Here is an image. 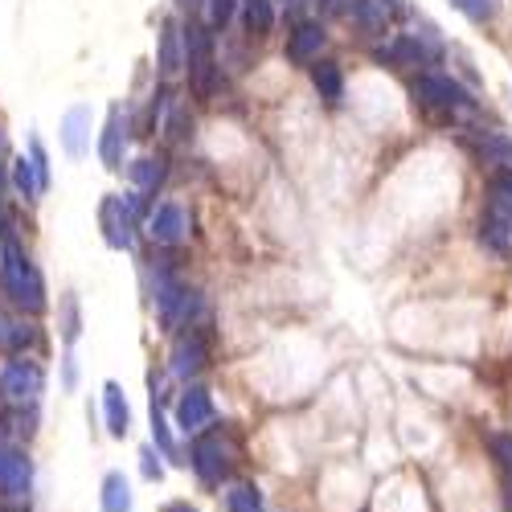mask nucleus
<instances>
[{"label":"nucleus","instance_id":"nucleus-1","mask_svg":"<svg viewBox=\"0 0 512 512\" xmlns=\"http://www.w3.org/2000/svg\"><path fill=\"white\" fill-rule=\"evenodd\" d=\"M0 291L9 295V304L37 316L46 312V279L33 267V259L21 250V242H5L0 246Z\"/></svg>","mask_w":512,"mask_h":512},{"label":"nucleus","instance_id":"nucleus-2","mask_svg":"<svg viewBox=\"0 0 512 512\" xmlns=\"http://www.w3.org/2000/svg\"><path fill=\"white\" fill-rule=\"evenodd\" d=\"M189 463L201 484H222L230 476L234 467V447H230V431H222V426H205V431L193 435V447H189Z\"/></svg>","mask_w":512,"mask_h":512},{"label":"nucleus","instance_id":"nucleus-3","mask_svg":"<svg viewBox=\"0 0 512 512\" xmlns=\"http://www.w3.org/2000/svg\"><path fill=\"white\" fill-rule=\"evenodd\" d=\"M201 312V295L177 279L160 275L156 279V316L164 324V332H177V328H189V320Z\"/></svg>","mask_w":512,"mask_h":512},{"label":"nucleus","instance_id":"nucleus-4","mask_svg":"<svg viewBox=\"0 0 512 512\" xmlns=\"http://www.w3.org/2000/svg\"><path fill=\"white\" fill-rule=\"evenodd\" d=\"M41 390H46V373L33 361H9L0 365V398L13 406H37Z\"/></svg>","mask_w":512,"mask_h":512},{"label":"nucleus","instance_id":"nucleus-5","mask_svg":"<svg viewBox=\"0 0 512 512\" xmlns=\"http://www.w3.org/2000/svg\"><path fill=\"white\" fill-rule=\"evenodd\" d=\"M29 492H33V463H29V455L0 439V496L29 500Z\"/></svg>","mask_w":512,"mask_h":512},{"label":"nucleus","instance_id":"nucleus-6","mask_svg":"<svg viewBox=\"0 0 512 512\" xmlns=\"http://www.w3.org/2000/svg\"><path fill=\"white\" fill-rule=\"evenodd\" d=\"M99 226H103V238H107V246H115V250H132V242H136V234H132V226H136V213H132V205H127L123 197H103V205H99Z\"/></svg>","mask_w":512,"mask_h":512},{"label":"nucleus","instance_id":"nucleus-7","mask_svg":"<svg viewBox=\"0 0 512 512\" xmlns=\"http://www.w3.org/2000/svg\"><path fill=\"white\" fill-rule=\"evenodd\" d=\"M189 209L177 205V201H164L160 209H152V218H148V234L160 242V246H177L189 238Z\"/></svg>","mask_w":512,"mask_h":512},{"label":"nucleus","instance_id":"nucleus-8","mask_svg":"<svg viewBox=\"0 0 512 512\" xmlns=\"http://www.w3.org/2000/svg\"><path fill=\"white\" fill-rule=\"evenodd\" d=\"M414 99L422 107H443V111H455V107H467V95L459 91V82H451L447 74H422L414 82Z\"/></svg>","mask_w":512,"mask_h":512},{"label":"nucleus","instance_id":"nucleus-9","mask_svg":"<svg viewBox=\"0 0 512 512\" xmlns=\"http://www.w3.org/2000/svg\"><path fill=\"white\" fill-rule=\"evenodd\" d=\"M209 422H213V398H209V390L189 386L177 398V431L181 435H197V431H205Z\"/></svg>","mask_w":512,"mask_h":512},{"label":"nucleus","instance_id":"nucleus-10","mask_svg":"<svg viewBox=\"0 0 512 512\" xmlns=\"http://www.w3.org/2000/svg\"><path fill=\"white\" fill-rule=\"evenodd\" d=\"M480 238L492 250H500V254L512 250V205L500 201V197H492V193H488V209H484V218H480Z\"/></svg>","mask_w":512,"mask_h":512},{"label":"nucleus","instance_id":"nucleus-11","mask_svg":"<svg viewBox=\"0 0 512 512\" xmlns=\"http://www.w3.org/2000/svg\"><path fill=\"white\" fill-rule=\"evenodd\" d=\"M62 148H66V156L70 160H82L91 152V107L87 103H78V107H70L66 115H62Z\"/></svg>","mask_w":512,"mask_h":512},{"label":"nucleus","instance_id":"nucleus-12","mask_svg":"<svg viewBox=\"0 0 512 512\" xmlns=\"http://www.w3.org/2000/svg\"><path fill=\"white\" fill-rule=\"evenodd\" d=\"M324 50V29L316 21H300L287 37V62L291 66H312Z\"/></svg>","mask_w":512,"mask_h":512},{"label":"nucleus","instance_id":"nucleus-13","mask_svg":"<svg viewBox=\"0 0 512 512\" xmlns=\"http://www.w3.org/2000/svg\"><path fill=\"white\" fill-rule=\"evenodd\" d=\"M205 340L197 336V332H189V336H181L177 340V349H173V361H168V369H173V377H181V381H189V377H197L201 369H205Z\"/></svg>","mask_w":512,"mask_h":512},{"label":"nucleus","instance_id":"nucleus-14","mask_svg":"<svg viewBox=\"0 0 512 512\" xmlns=\"http://www.w3.org/2000/svg\"><path fill=\"white\" fill-rule=\"evenodd\" d=\"M123 144H127V115L119 103H111L107 111V127H103V144H99V156L107 168H119L123 164Z\"/></svg>","mask_w":512,"mask_h":512},{"label":"nucleus","instance_id":"nucleus-15","mask_svg":"<svg viewBox=\"0 0 512 512\" xmlns=\"http://www.w3.org/2000/svg\"><path fill=\"white\" fill-rule=\"evenodd\" d=\"M103 414H107V435L111 439H123L127 431H132V406H127V398H123V390L115 386V381L103 386Z\"/></svg>","mask_w":512,"mask_h":512},{"label":"nucleus","instance_id":"nucleus-16","mask_svg":"<svg viewBox=\"0 0 512 512\" xmlns=\"http://www.w3.org/2000/svg\"><path fill=\"white\" fill-rule=\"evenodd\" d=\"M41 340V332L25 320H9V316H0V353H25L33 349Z\"/></svg>","mask_w":512,"mask_h":512},{"label":"nucleus","instance_id":"nucleus-17","mask_svg":"<svg viewBox=\"0 0 512 512\" xmlns=\"http://www.w3.org/2000/svg\"><path fill=\"white\" fill-rule=\"evenodd\" d=\"M132 484H127L123 472H107L103 476V492H99V508L103 512H132Z\"/></svg>","mask_w":512,"mask_h":512},{"label":"nucleus","instance_id":"nucleus-18","mask_svg":"<svg viewBox=\"0 0 512 512\" xmlns=\"http://www.w3.org/2000/svg\"><path fill=\"white\" fill-rule=\"evenodd\" d=\"M164 173H168V168H164L160 156H140V160L127 164V177H132L136 193H156L164 185Z\"/></svg>","mask_w":512,"mask_h":512},{"label":"nucleus","instance_id":"nucleus-19","mask_svg":"<svg viewBox=\"0 0 512 512\" xmlns=\"http://www.w3.org/2000/svg\"><path fill=\"white\" fill-rule=\"evenodd\" d=\"M185 66V41H181V29L173 21L160 25V70L164 74H177Z\"/></svg>","mask_w":512,"mask_h":512},{"label":"nucleus","instance_id":"nucleus-20","mask_svg":"<svg viewBox=\"0 0 512 512\" xmlns=\"http://www.w3.org/2000/svg\"><path fill=\"white\" fill-rule=\"evenodd\" d=\"M345 13H353V21L361 29H369V33H381V29H386V21H390L386 0H349Z\"/></svg>","mask_w":512,"mask_h":512},{"label":"nucleus","instance_id":"nucleus-21","mask_svg":"<svg viewBox=\"0 0 512 512\" xmlns=\"http://www.w3.org/2000/svg\"><path fill=\"white\" fill-rule=\"evenodd\" d=\"M312 82H316L320 99H328V103H340V95H345V74H340L336 62H320V66H312Z\"/></svg>","mask_w":512,"mask_h":512},{"label":"nucleus","instance_id":"nucleus-22","mask_svg":"<svg viewBox=\"0 0 512 512\" xmlns=\"http://www.w3.org/2000/svg\"><path fill=\"white\" fill-rule=\"evenodd\" d=\"M242 13H246V29H250L254 37L271 33V25H275V9H271V0H242Z\"/></svg>","mask_w":512,"mask_h":512},{"label":"nucleus","instance_id":"nucleus-23","mask_svg":"<svg viewBox=\"0 0 512 512\" xmlns=\"http://www.w3.org/2000/svg\"><path fill=\"white\" fill-rule=\"evenodd\" d=\"M480 156H484L488 164L512 168V136H504V132H484V140H480Z\"/></svg>","mask_w":512,"mask_h":512},{"label":"nucleus","instance_id":"nucleus-24","mask_svg":"<svg viewBox=\"0 0 512 512\" xmlns=\"http://www.w3.org/2000/svg\"><path fill=\"white\" fill-rule=\"evenodd\" d=\"M152 439H156V447L168 455V459H177V443H173V435H168V422H164V398L152 390ZM181 463V459H177Z\"/></svg>","mask_w":512,"mask_h":512},{"label":"nucleus","instance_id":"nucleus-25","mask_svg":"<svg viewBox=\"0 0 512 512\" xmlns=\"http://www.w3.org/2000/svg\"><path fill=\"white\" fill-rule=\"evenodd\" d=\"M226 508H230V512H267V508H263V492L254 488V484H234V488L226 492Z\"/></svg>","mask_w":512,"mask_h":512},{"label":"nucleus","instance_id":"nucleus-26","mask_svg":"<svg viewBox=\"0 0 512 512\" xmlns=\"http://www.w3.org/2000/svg\"><path fill=\"white\" fill-rule=\"evenodd\" d=\"M13 185H17V193H21L25 201H33L37 193H46V189H41V181H37V168H33L29 156L13 160Z\"/></svg>","mask_w":512,"mask_h":512},{"label":"nucleus","instance_id":"nucleus-27","mask_svg":"<svg viewBox=\"0 0 512 512\" xmlns=\"http://www.w3.org/2000/svg\"><path fill=\"white\" fill-rule=\"evenodd\" d=\"M234 9H238V0H205V25L209 29H226Z\"/></svg>","mask_w":512,"mask_h":512},{"label":"nucleus","instance_id":"nucleus-28","mask_svg":"<svg viewBox=\"0 0 512 512\" xmlns=\"http://www.w3.org/2000/svg\"><path fill=\"white\" fill-rule=\"evenodd\" d=\"M164 136H168V140H185V136H189V115H185V103H173V115L164 119Z\"/></svg>","mask_w":512,"mask_h":512},{"label":"nucleus","instance_id":"nucleus-29","mask_svg":"<svg viewBox=\"0 0 512 512\" xmlns=\"http://www.w3.org/2000/svg\"><path fill=\"white\" fill-rule=\"evenodd\" d=\"M78 300H74V295H66V300H62V336H66V345H74V340H78Z\"/></svg>","mask_w":512,"mask_h":512},{"label":"nucleus","instance_id":"nucleus-30","mask_svg":"<svg viewBox=\"0 0 512 512\" xmlns=\"http://www.w3.org/2000/svg\"><path fill=\"white\" fill-rule=\"evenodd\" d=\"M488 447H492L496 463L512 476V435H488Z\"/></svg>","mask_w":512,"mask_h":512},{"label":"nucleus","instance_id":"nucleus-31","mask_svg":"<svg viewBox=\"0 0 512 512\" xmlns=\"http://www.w3.org/2000/svg\"><path fill=\"white\" fill-rule=\"evenodd\" d=\"M455 5L472 17V21H488L496 13V0H455Z\"/></svg>","mask_w":512,"mask_h":512},{"label":"nucleus","instance_id":"nucleus-32","mask_svg":"<svg viewBox=\"0 0 512 512\" xmlns=\"http://www.w3.org/2000/svg\"><path fill=\"white\" fill-rule=\"evenodd\" d=\"M140 472H144V480H160V476H164L160 455H156L152 447H144V451H140Z\"/></svg>","mask_w":512,"mask_h":512},{"label":"nucleus","instance_id":"nucleus-33","mask_svg":"<svg viewBox=\"0 0 512 512\" xmlns=\"http://www.w3.org/2000/svg\"><path fill=\"white\" fill-rule=\"evenodd\" d=\"M488 193L512 205V168H504V173H496V177H492V185H488Z\"/></svg>","mask_w":512,"mask_h":512},{"label":"nucleus","instance_id":"nucleus-34","mask_svg":"<svg viewBox=\"0 0 512 512\" xmlns=\"http://www.w3.org/2000/svg\"><path fill=\"white\" fill-rule=\"evenodd\" d=\"M74 381H78V361H74V353L66 349V357H62V386L74 390Z\"/></svg>","mask_w":512,"mask_h":512},{"label":"nucleus","instance_id":"nucleus-35","mask_svg":"<svg viewBox=\"0 0 512 512\" xmlns=\"http://www.w3.org/2000/svg\"><path fill=\"white\" fill-rule=\"evenodd\" d=\"M308 9V0H283V13H291V17H300Z\"/></svg>","mask_w":512,"mask_h":512},{"label":"nucleus","instance_id":"nucleus-36","mask_svg":"<svg viewBox=\"0 0 512 512\" xmlns=\"http://www.w3.org/2000/svg\"><path fill=\"white\" fill-rule=\"evenodd\" d=\"M320 9H324V13H345L349 0H320Z\"/></svg>","mask_w":512,"mask_h":512},{"label":"nucleus","instance_id":"nucleus-37","mask_svg":"<svg viewBox=\"0 0 512 512\" xmlns=\"http://www.w3.org/2000/svg\"><path fill=\"white\" fill-rule=\"evenodd\" d=\"M164 512H197L189 500H173V504H164Z\"/></svg>","mask_w":512,"mask_h":512},{"label":"nucleus","instance_id":"nucleus-38","mask_svg":"<svg viewBox=\"0 0 512 512\" xmlns=\"http://www.w3.org/2000/svg\"><path fill=\"white\" fill-rule=\"evenodd\" d=\"M177 5H181V9H189V5H201V0H177Z\"/></svg>","mask_w":512,"mask_h":512},{"label":"nucleus","instance_id":"nucleus-39","mask_svg":"<svg viewBox=\"0 0 512 512\" xmlns=\"http://www.w3.org/2000/svg\"><path fill=\"white\" fill-rule=\"evenodd\" d=\"M0 193H5V168H0Z\"/></svg>","mask_w":512,"mask_h":512},{"label":"nucleus","instance_id":"nucleus-40","mask_svg":"<svg viewBox=\"0 0 512 512\" xmlns=\"http://www.w3.org/2000/svg\"><path fill=\"white\" fill-rule=\"evenodd\" d=\"M0 148H5V136H0Z\"/></svg>","mask_w":512,"mask_h":512},{"label":"nucleus","instance_id":"nucleus-41","mask_svg":"<svg viewBox=\"0 0 512 512\" xmlns=\"http://www.w3.org/2000/svg\"><path fill=\"white\" fill-rule=\"evenodd\" d=\"M0 512H5V508H0Z\"/></svg>","mask_w":512,"mask_h":512}]
</instances>
